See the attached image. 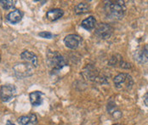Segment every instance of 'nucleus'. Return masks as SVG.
<instances>
[{"instance_id": "obj_4", "label": "nucleus", "mask_w": 148, "mask_h": 125, "mask_svg": "<svg viewBox=\"0 0 148 125\" xmlns=\"http://www.w3.org/2000/svg\"><path fill=\"white\" fill-rule=\"evenodd\" d=\"M33 67L29 63H18L13 67V70L17 78H23L33 74Z\"/></svg>"}, {"instance_id": "obj_6", "label": "nucleus", "mask_w": 148, "mask_h": 125, "mask_svg": "<svg viewBox=\"0 0 148 125\" xmlns=\"http://www.w3.org/2000/svg\"><path fill=\"white\" fill-rule=\"evenodd\" d=\"M112 27L106 23H100L97 25L95 28V34L102 39H107L109 38L112 34Z\"/></svg>"}, {"instance_id": "obj_11", "label": "nucleus", "mask_w": 148, "mask_h": 125, "mask_svg": "<svg viewBox=\"0 0 148 125\" xmlns=\"http://www.w3.org/2000/svg\"><path fill=\"white\" fill-rule=\"evenodd\" d=\"M64 15V11L60 9H55V10H50L47 12L46 16L47 18L51 20V21H55L59 20L60 18H61Z\"/></svg>"}, {"instance_id": "obj_15", "label": "nucleus", "mask_w": 148, "mask_h": 125, "mask_svg": "<svg viewBox=\"0 0 148 125\" xmlns=\"http://www.w3.org/2000/svg\"><path fill=\"white\" fill-rule=\"evenodd\" d=\"M0 4L4 10H10L14 8L15 4V1L12 0H0Z\"/></svg>"}, {"instance_id": "obj_16", "label": "nucleus", "mask_w": 148, "mask_h": 125, "mask_svg": "<svg viewBox=\"0 0 148 125\" xmlns=\"http://www.w3.org/2000/svg\"><path fill=\"white\" fill-rule=\"evenodd\" d=\"M30 122H31V120H30V117L28 116H22L18 118V123L21 125L29 124Z\"/></svg>"}, {"instance_id": "obj_13", "label": "nucleus", "mask_w": 148, "mask_h": 125, "mask_svg": "<svg viewBox=\"0 0 148 125\" xmlns=\"http://www.w3.org/2000/svg\"><path fill=\"white\" fill-rule=\"evenodd\" d=\"M95 25H96V20L94 16H89L87 19L84 20L81 23V27L88 31L94 29Z\"/></svg>"}, {"instance_id": "obj_10", "label": "nucleus", "mask_w": 148, "mask_h": 125, "mask_svg": "<svg viewBox=\"0 0 148 125\" xmlns=\"http://www.w3.org/2000/svg\"><path fill=\"white\" fill-rule=\"evenodd\" d=\"M6 19L9 22H10L11 24H16L18 22H20L22 19V13L19 10H15L13 11H11L10 13H9Z\"/></svg>"}, {"instance_id": "obj_7", "label": "nucleus", "mask_w": 148, "mask_h": 125, "mask_svg": "<svg viewBox=\"0 0 148 125\" xmlns=\"http://www.w3.org/2000/svg\"><path fill=\"white\" fill-rule=\"evenodd\" d=\"M82 42V38L80 36L78 35H76V34H70V35H67L65 39H64V43L66 44V46L69 48H77L80 45Z\"/></svg>"}, {"instance_id": "obj_22", "label": "nucleus", "mask_w": 148, "mask_h": 125, "mask_svg": "<svg viewBox=\"0 0 148 125\" xmlns=\"http://www.w3.org/2000/svg\"><path fill=\"white\" fill-rule=\"evenodd\" d=\"M0 61H1V58H0Z\"/></svg>"}, {"instance_id": "obj_21", "label": "nucleus", "mask_w": 148, "mask_h": 125, "mask_svg": "<svg viewBox=\"0 0 148 125\" xmlns=\"http://www.w3.org/2000/svg\"><path fill=\"white\" fill-rule=\"evenodd\" d=\"M113 125H120V124H113Z\"/></svg>"}, {"instance_id": "obj_9", "label": "nucleus", "mask_w": 148, "mask_h": 125, "mask_svg": "<svg viewBox=\"0 0 148 125\" xmlns=\"http://www.w3.org/2000/svg\"><path fill=\"white\" fill-rule=\"evenodd\" d=\"M21 58L27 63H29L32 66H33L34 67L38 66V58L36 55H34L33 53L30 52L28 50L23 51L21 54Z\"/></svg>"}, {"instance_id": "obj_3", "label": "nucleus", "mask_w": 148, "mask_h": 125, "mask_svg": "<svg viewBox=\"0 0 148 125\" xmlns=\"http://www.w3.org/2000/svg\"><path fill=\"white\" fill-rule=\"evenodd\" d=\"M114 84L119 89L129 90L133 87L134 80L128 73H120L114 78Z\"/></svg>"}, {"instance_id": "obj_1", "label": "nucleus", "mask_w": 148, "mask_h": 125, "mask_svg": "<svg viewBox=\"0 0 148 125\" xmlns=\"http://www.w3.org/2000/svg\"><path fill=\"white\" fill-rule=\"evenodd\" d=\"M106 16L113 19L120 20L126 13V6L123 1H108L104 7Z\"/></svg>"}, {"instance_id": "obj_5", "label": "nucleus", "mask_w": 148, "mask_h": 125, "mask_svg": "<svg viewBox=\"0 0 148 125\" xmlns=\"http://www.w3.org/2000/svg\"><path fill=\"white\" fill-rule=\"evenodd\" d=\"M16 94L15 87L12 84H4L0 89V99L3 102L10 100Z\"/></svg>"}, {"instance_id": "obj_14", "label": "nucleus", "mask_w": 148, "mask_h": 125, "mask_svg": "<svg viewBox=\"0 0 148 125\" xmlns=\"http://www.w3.org/2000/svg\"><path fill=\"white\" fill-rule=\"evenodd\" d=\"M89 4H87L86 3H78L76 6V8H75V13L77 15L84 14V13L87 12L89 10Z\"/></svg>"}, {"instance_id": "obj_8", "label": "nucleus", "mask_w": 148, "mask_h": 125, "mask_svg": "<svg viewBox=\"0 0 148 125\" xmlns=\"http://www.w3.org/2000/svg\"><path fill=\"white\" fill-rule=\"evenodd\" d=\"M134 60L140 64L148 61V49L146 47L138 48L134 53Z\"/></svg>"}, {"instance_id": "obj_2", "label": "nucleus", "mask_w": 148, "mask_h": 125, "mask_svg": "<svg viewBox=\"0 0 148 125\" xmlns=\"http://www.w3.org/2000/svg\"><path fill=\"white\" fill-rule=\"evenodd\" d=\"M47 63L50 68L52 73L58 72L61 70L65 65V60L63 56L57 51H49L47 54Z\"/></svg>"}, {"instance_id": "obj_18", "label": "nucleus", "mask_w": 148, "mask_h": 125, "mask_svg": "<svg viewBox=\"0 0 148 125\" xmlns=\"http://www.w3.org/2000/svg\"><path fill=\"white\" fill-rule=\"evenodd\" d=\"M30 120H31L30 124H35L37 123V117H36V115H35V114H32V115L30 116Z\"/></svg>"}, {"instance_id": "obj_20", "label": "nucleus", "mask_w": 148, "mask_h": 125, "mask_svg": "<svg viewBox=\"0 0 148 125\" xmlns=\"http://www.w3.org/2000/svg\"><path fill=\"white\" fill-rule=\"evenodd\" d=\"M6 125H15V124H12L10 120H8V121H7V123H6Z\"/></svg>"}, {"instance_id": "obj_19", "label": "nucleus", "mask_w": 148, "mask_h": 125, "mask_svg": "<svg viewBox=\"0 0 148 125\" xmlns=\"http://www.w3.org/2000/svg\"><path fill=\"white\" fill-rule=\"evenodd\" d=\"M144 103L146 104L147 107H148V93L145 94V96H144Z\"/></svg>"}, {"instance_id": "obj_17", "label": "nucleus", "mask_w": 148, "mask_h": 125, "mask_svg": "<svg viewBox=\"0 0 148 125\" xmlns=\"http://www.w3.org/2000/svg\"><path fill=\"white\" fill-rule=\"evenodd\" d=\"M38 35L41 37V38H53L55 36L51 33V32H49V31H42V32H39Z\"/></svg>"}, {"instance_id": "obj_12", "label": "nucleus", "mask_w": 148, "mask_h": 125, "mask_svg": "<svg viewBox=\"0 0 148 125\" xmlns=\"http://www.w3.org/2000/svg\"><path fill=\"white\" fill-rule=\"evenodd\" d=\"M42 95L43 94L39 91H34V92H32L30 94V101L32 103V106L34 107H38V106H40L42 104V101H43V99H42Z\"/></svg>"}]
</instances>
